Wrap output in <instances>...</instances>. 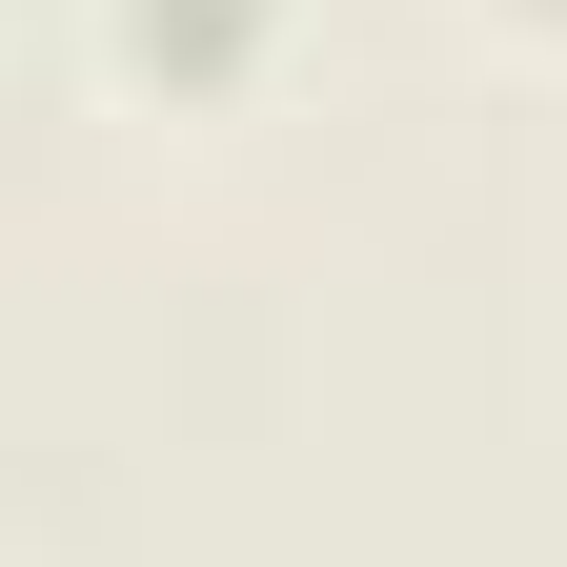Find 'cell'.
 Wrapping results in <instances>:
<instances>
[{
    "instance_id": "6da1fadb",
    "label": "cell",
    "mask_w": 567,
    "mask_h": 567,
    "mask_svg": "<svg viewBox=\"0 0 567 567\" xmlns=\"http://www.w3.org/2000/svg\"><path fill=\"white\" fill-rule=\"evenodd\" d=\"M122 61H142L163 102H224L244 61H264V0H122Z\"/></svg>"
},
{
    "instance_id": "7a4b0ae2",
    "label": "cell",
    "mask_w": 567,
    "mask_h": 567,
    "mask_svg": "<svg viewBox=\"0 0 567 567\" xmlns=\"http://www.w3.org/2000/svg\"><path fill=\"white\" fill-rule=\"evenodd\" d=\"M527 21H567V0H527Z\"/></svg>"
}]
</instances>
